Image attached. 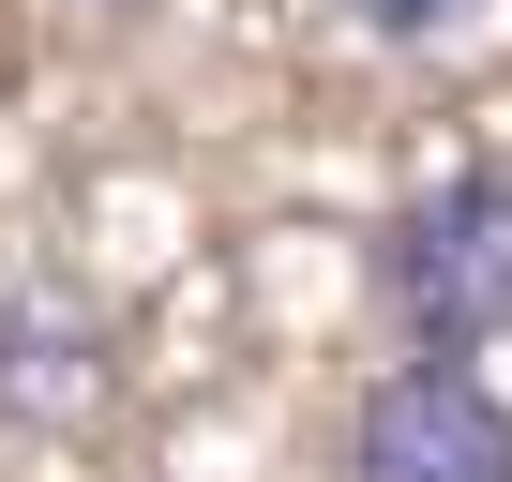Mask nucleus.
I'll return each instance as SVG.
<instances>
[{
  "instance_id": "7ed1b4c3",
  "label": "nucleus",
  "mask_w": 512,
  "mask_h": 482,
  "mask_svg": "<svg viewBox=\"0 0 512 482\" xmlns=\"http://www.w3.org/2000/svg\"><path fill=\"white\" fill-rule=\"evenodd\" d=\"M91 317H61V302H31L16 332H0V407H91Z\"/></svg>"
},
{
  "instance_id": "20e7f679",
  "label": "nucleus",
  "mask_w": 512,
  "mask_h": 482,
  "mask_svg": "<svg viewBox=\"0 0 512 482\" xmlns=\"http://www.w3.org/2000/svg\"><path fill=\"white\" fill-rule=\"evenodd\" d=\"M347 16H362V31H392V46H407V31H452V16H467V0H347Z\"/></svg>"
},
{
  "instance_id": "f257e3e1",
  "label": "nucleus",
  "mask_w": 512,
  "mask_h": 482,
  "mask_svg": "<svg viewBox=\"0 0 512 482\" xmlns=\"http://www.w3.org/2000/svg\"><path fill=\"white\" fill-rule=\"evenodd\" d=\"M377 302L437 362H467V347L512 332V166H452V181H422L377 226Z\"/></svg>"
},
{
  "instance_id": "f03ea898",
  "label": "nucleus",
  "mask_w": 512,
  "mask_h": 482,
  "mask_svg": "<svg viewBox=\"0 0 512 482\" xmlns=\"http://www.w3.org/2000/svg\"><path fill=\"white\" fill-rule=\"evenodd\" d=\"M347 482H512V392H482L467 362H392L347 422Z\"/></svg>"
}]
</instances>
